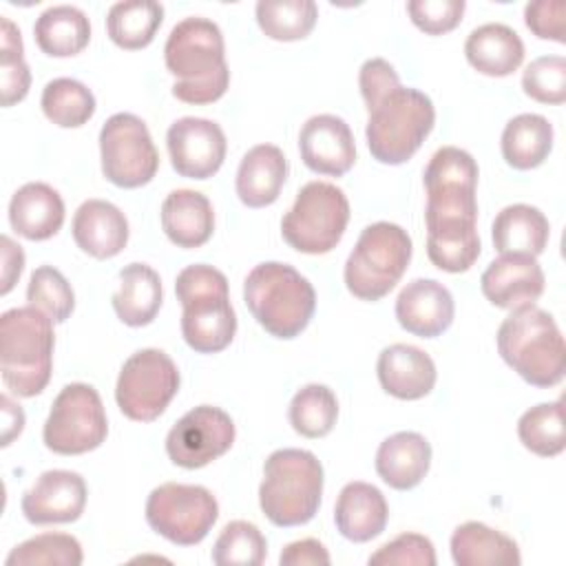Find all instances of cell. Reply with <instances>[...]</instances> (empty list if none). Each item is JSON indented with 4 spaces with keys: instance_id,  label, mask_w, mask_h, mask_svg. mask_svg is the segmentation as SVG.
<instances>
[{
    "instance_id": "10",
    "label": "cell",
    "mask_w": 566,
    "mask_h": 566,
    "mask_svg": "<svg viewBox=\"0 0 566 566\" xmlns=\"http://www.w3.org/2000/svg\"><path fill=\"white\" fill-rule=\"evenodd\" d=\"M349 223V199L329 181L305 184L292 208L281 219V234L290 248L303 254L332 252Z\"/></svg>"
},
{
    "instance_id": "34",
    "label": "cell",
    "mask_w": 566,
    "mask_h": 566,
    "mask_svg": "<svg viewBox=\"0 0 566 566\" xmlns=\"http://www.w3.org/2000/svg\"><path fill=\"white\" fill-rule=\"evenodd\" d=\"M164 22V7L155 0L115 2L106 13V33L113 44L126 51H137L155 40Z\"/></svg>"
},
{
    "instance_id": "41",
    "label": "cell",
    "mask_w": 566,
    "mask_h": 566,
    "mask_svg": "<svg viewBox=\"0 0 566 566\" xmlns=\"http://www.w3.org/2000/svg\"><path fill=\"white\" fill-rule=\"evenodd\" d=\"M20 29L2 15L0 20V91L2 106L22 102L31 86V71L24 62Z\"/></svg>"
},
{
    "instance_id": "26",
    "label": "cell",
    "mask_w": 566,
    "mask_h": 566,
    "mask_svg": "<svg viewBox=\"0 0 566 566\" xmlns=\"http://www.w3.org/2000/svg\"><path fill=\"white\" fill-rule=\"evenodd\" d=\"M161 230L177 248H201L214 232V210L210 199L190 188H177L161 203Z\"/></svg>"
},
{
    "instance_id": "14",
    "label": "cell",
    "mask_w": 566,
    "mask_h": 566,
    "mask_svg": "<svg viewBox=\"0 0 566 566\" xmlns=\"http://www.w3.org/2000/svg\"><path fill=\"white\" fill-rule=\"evenodd\" d=\"M102 175L117 188H139L153 181L159 153L146 122L133 113L111 115L99 130Z\"/></svg>"
},
{
    "instance_id": "29",
    "label": "cell",
    "mask_w": 566,
    "mask_h": 566,
    "mask_svg": "<svg viewBox=\"0 0 566 566\" xmlns=\"http://www.w3.org/2000/svg\"><path fill=\"white\" fill-rule=\"evenodd\" d=\"M551 226L546 214L528 203L502 208L491 226V239L500 254L539 256L546 250Z\"/></svg>"
},
{
    "instance_id": "2",
    "label": "cell",
    "mask_w": 566,
    "mask_h": 566,
    "mask_svg": "<svg viewBox=\"0 0 566 566\" xmlns=\"http://www.w3.org/2000/svg\"><path fill=\"white\" fill-rule=\"evenodd\" d=\"M164 62L177 77L172 95L186 104H212L226 95L230 69L217 22L190 15L177 22L164 44Z\"/></svg>"
},
{
    "instance_id": "25",
    "label": "cell",
    "mask_w": 566,
    "mask_h": 566,
    "mask_svg": "<svg viewBox=\"0 0 566 566\" xmlns=\"http://www.w3.org/2000/svg\"><path fill=\"white\" fill-rule=\"evenodd\" d=\"M287 159L283 150L274 144H256L252 146L237 170L234 188L243 206L248 208H265L272 206L287 179Z\"/></svg>"
},
{
    "instance_id": "40",
    "label": "cell",
    "mask_w": 566,
    "mask_h": 566,
    "mask_svg": "<svg viewBox=\"0 0 566 566\" xmlns=\"http://www.w3.org/2000/svg\"><path fill=\"white\" fill-rule=\"evenodd\" d=\"M265 535L245 520L228 522L212 546V562L217 566H259L265 562Z\"/></svg>"
},
{
    "instance_id": "44",
    "label": "cell",
    "mask_w": 566,
    "mask_h": 566,
    "mask_svg": "<svg viewBox=\"0 0 566 566\" xmlns=\"http://www.w3.org/2000/svg\"><path fill=\"white\" fill-rule=\"evenodd\" d=\"M369 566H436V548L420 533H400L369 555Z\"/></svg>"
},
{
    "instance_id": "33",
    "label": "cell",
    "mask_w": 566,
    "mask_h": 566,
    "mask_svg": "<svg viewBox=\"0 0 566 566\" xmlns=\"http://www.w3.org/2000/svg\"><path fill=\"white\" fill-rule=\"evenodd\" d=\"M33 35L42 53L51 57H71L88 46L91 22L82 9L73 4H55L38 15Z\"/></svg>"
},
{
    "instance_id": "16",
    "label": "cell",
    "mask_w": 566,
    "mask_h": 566,
    "mask_svg": "<svg viewBox=\"0 0 566 566\" xmlns=\"http://www.w3.org/2000/svg\"><path fill=\"white\" fill-rule=\"evenodd\" d=\"M166 146L175 172L199 181L219 172L228 150L226 133L206 117H179L172 122L166 133Z\"/></svg>"
},
{
    "instance_id": "8",
    "label": "cell",
    "mask_w": 566,
    "mask_h": 566,
    "mask_svg": "<svg viewBox=\"0 0 566 566\" xmlns=\"http://www.w3.org/2000/svg\"><path fill=\"white\" fill-rule=\"evenodd\" d=\"M367 148L387 166L409 161L436 124V108L429 95L411 86H396L367 106Z\"/></svg>"
},
{
    "instance_id": "30",
    "label": "cell",
    "mask_w": 566,
    "mask_h": 566,
    "mask_svg": "<svg viewBox=\"0 0 566 566\" xmlns=\"http://www.w3.org/2000/svg\"><path fill=\"white\" fill-rule=\"evenodd\" d=\"M119 285L111 298L117 318L128 327L150 325L161 307V279L146 263H128L119 270Z\"/></svg>"
},
{
    "instance_id": "23",
    "label": "cell",
    "mask_w": 566,
    "mask_h": 566,
    "mask_svg": "<svg viewBox=\"0 0 566 566\" xmlns=\"http://www.w3.org/2000/svg\"><path fill=\"white\" fill-rule=\"evenodd\" d=\"M389 520V506L382 491L369 482H347L334 506L338 533L356 544L378 537Z\"/></svg>"
},
{
    "instance_id": "12",
    "label": "cell",
    "mask_w": 566,
    "mask_h": 566,
    "mask_svg": "<svg viewBox=\"0 0 566 566\" xmlns=\"http://www.w3.org/2000/svg\"><path fill=\"white\" fill-rule=\"evenodd\" d=\"M175 360L155 347L130 354L117 376L115 400L119 411L135 422L157 420L179 391Z\"/></svg>"
},
{
    "instance_id": "1",
    "label": "cell",
    "mask_w": 566,
    "mask_h": 566,
    "mask_svg": "<svg viewBox=\"0 0 566 566\" xmlns=\"http://www.w3.org/2000/svg\"><path fill=\"white\" fill-rule=\"evenodd\" d=\"M478 164L458 146L438 148L422 175L427 190V256L449 274L467 272L480 256Z\"/></svg>"
},
{
    "instance_id": "36",
    "label": "cell",
    "mask_w": 566,
    "mask_h": 566,
    "mask_svg": "<svg viewBox=\"0 0 566 566\" xmlns=\"http://www.w3.org/2000/svg\"><path fill=\"white\" fill-rule=\"evenodd\" d=\"M40 106L44 117L55 126L80 128L95 113V95L80 80L55 77L42 88Z\"/></svg>"
},
{
    "instance_id": "13",
    "label": "cell",
    "mask_w": 566,
    "mask_h": 566,
    "mask_svg": "<svg viewBox=\"0 0 566 566\" xmlns=\"http://www.w3.org/2000/svg\"><path fill=\"white\" fill-rule=\"evenodd\" d=\"M144 513L157 535L177 546H195L214 526L219 504L201 484L166 482L150 491Z\"/></svg>"
},
{
    "instance_id": "43",
    "label": "cell",
    "mask_w": 566,
    "mask_h": 566,
    "mask_svg": "<svg viewBox=\"0 0 566 566\" xmlns=\"http://www.w3.org/2000/svg\"><path fill=\"white\" fill-rule=\"evenodd\" d=\"M524 93L539 104L566 102V60L562 55L535 57L522 73Z\"/></svg>"
},
{
    "instance_id": "9",
    "label": "cell",
    "mask_w": 566,
    "mask_h": 566,
    "mask_svg": "<svg viewBox=\"0 0 566 566\" xmlns=\"http://www.w3.org/2000/svg\"><path fill=\"white\" fill-rule=\"evenodd\" d=\"M411 252L405 228L389 221L369 223L345 261V287L360 301H380L407 272Z\"/></svg>"
},
{
    "instance_id": "27",
    "label": "cell",
    "mask_w": 566,
    "mask_h": 566,
    "mask_svg": "<svg viewBox=\"0 0 566 566\" xmlns=\"http://www.w3.org/2000/svg\"><path fill=\"white\" fill-rule=\"evenodd\" d=\"M431 467V444L418 431H398L385 438L376 451V473L396 489L409 491L418 486Z\"/></svg>"
},
{
    "instance_id": "5",
    "label": "cell",
    "mask_w": 566,
    "mask_h": 566,
    "mask_svg": "<svg viewBox=\"0 0 566 566\" xmlns=\"http://www.w3.org/2000/svg\"><path fill=\"white\" fill-rule=\"evenodd\" d=\"M243 301L254 321L281 340L298 336L316 310L314 285L296 268L279 261L259 263L248 272Z\"/></svg>"
},
{
    "instance_id": "18",
    "label": "cell",
    "mask_w": 566,
    "mask_h": 566,
    "mask_svg": "<svg viewBox=\"0 0 566 566\" xmlns=\"http://www.w3.org/2000/svg\"><path fill=\"white\" fill-rule=\"evenodd\" d=\"M303 164L327 177H343L356 161V144L349 124L329 113L310 117L298 133Z\"/></svg>"
},
{
    "instance_id": "31",
    "label": "cell",
    "mask_w": 566,
    "mask_h": 566,
    "mask_svg": "<svg viewBox=\"0 0 566 566\" xmlns=\"http://www.w3.org/2000/svg\"><path fill=\"white\" fill-rule=\"evenodd\" d=\"M449 548H451V559L458 566H520L522 564L517 542L482 522H464L455 526Z\"/></svg>"
},
{
    "instance_id": "15",
    "label": "cell",
    "mask_w": 566,
    "mask_h": 566,
    "mask_svg": "<svg viewBox=\"0 0 566 566\" xmlns=\"http://www.w3.org/2000/svg\"><path fill=\"white\" fill-rule=\"evenodd\" d=\"M232 418L212 405L186 411L166 436V453L181 469H201L221 458L234 442Z\"/></svg>"
},
{
    "instance_id": "7",
    "label": "cell",
    "mask_w": 566,
    "mask_h": 566,
    "mask_svg": "<svg viewBox=\"0 0 566 566\" xmlns=\"http://www.w3.org/2000/svg\"><path fill=\"white\" fill-rule=\"evenodd\" d=\"M323 464L307 449H276L263 464L259 506L281 528L307 524L321 506Z\"/></svg>"
},
{
    "instance_id": "6",
    "label": "cell",
    "mask_w": 566,
    "mask_h": 566,
    "mask_svg": "<svg viewBox=\"0 0 566 566\" xmlns=\"http://www.w3.org/2000/svg\"><path fill=\"white\" fill-rule=\"evenodd\" d=\"M175 294L184 307L181 336L186 345L197 354L223 352L237 334L226 274L206 263L188 265L177 274Z\"/></svg>"
},
{
    "instance_id": "32",
    "label": "cell",
    "mask_w": 566,
    "mask_h": 566,
    "mask_svg": "<svg viewBox=\"0 0 566 566\" xmlns=\"http://www.w3.org/2000/svg\"><path fill=\"white\" fill-rule=\"evenodd\" d=\"M553 124L544 115H515L502 130V157L515 170H533L548 159L553 150Z\"/></svg>"
},
{
    "instance_id": "22",
    "label": "cell",
    "mask_w": 566,
    "mask_h": 566,
    "mask_svg": "<svg viewBox=\"0 0 566 566\" xmlns=\"http://www.w3.org/2000/svg\"><path fill=\"white\" fill-rule=\"evenodd\" d=\"M73 239L93 259H113L128 243L126 214L106 199H86L73 214Z\"/></svg>"
},
{
    "instance_id": "3",
    "label": "cell",
    "mask_w": 566,
    "mask_h": 566,
    "mask_svg": "<svg viewBox=\"0 0 566 566\" xmlns=\"http://www.w3.org/2000/svg\"><path fill=\"white\" fill-rule=\"evenodd\" d=\"M502 360L533 387H555L564 380L566 347L555 318L537 307L511 310L495 334Z\"/></svg>"
},
{
    "instance_id": "39",
    "label": "cell",
    "mask_w": 566,
    "mask_h": 566,
    "mask_svg": "<svg viewBox=\"0 0 566 566\" xmlns=\"http://www.w3.org/2000/svg\"><path fill=\"white\" fill-rule=\"evenodd\" d=\"M82 544L69 533H42L24 539L7 555V566H80Z\"/></svg>"
},
{
    "instance_id": "46",
    "label": "cell",
    "mask_w": 566,
    "mask_h": 566,
    "mask_svg": "<svg viewBox=\"0 0 566 566\" xmlns=\"http://www.w3.org/2000/svg\"><path fill=\"white\" fill-rule=\"evenodd\" d=\"M524 22L539 40L566 42V2L535 0L524 7Z\"/></svg>"
},
{
    "instance_id": "48",
    "label": "cell",
    "mask_w": 566,
    "mask_h": 566,
    "mask_svg": "<svg viewBox=\"0 0 566 566\" xmlns=\"http://www.w3.org/2000/svg\"><path fill=\"white\" fill-rule=\"evenodd\" d=\"M329 562L332 559L327 548L314 537L296 539L287 544L279 555L281 566H327Z\"/></svg>"
},
{
    "instance_id": "20",
    "label": "cell",
    "mask_w": 566,
    "mask_h": 566,
    "mask_svg": "<svg viewBox=\"0 0 566 566\" xmlns=\"http://www.w3.org/2000/svg\"><path fill=\"white\" fill-rule=\"evenodd\" d=\"M453 316V296L436 279H413L396 298L398 325L420 338H436L444 334L451 327Z\"/></svg>"
},
{
    "instance_id": "11",
    "label": "cell",
    "mask_w": 566,
    "mask_h": 566,
    "mask_svg": "<svg viewBox=\"0 0 566 566\" xmlns=\"http://www.w3.org/2000/svg\"><path fill=\"white\" fill-rule=\"evenodd\" d=\"M108 436L102 398L93 385L69 382L55 396L42 440L57 455H82L97 449Z\"/></svg>"
},
{
    "instance_id": "4",
    "label": "cell",
    "mask_w": 566,
    "mask_h": 566,
    "mask_svg": "<svg viewBox=\"0 0 566 566\" xmlns=\"http://www.w3.org/2000/svg\"><path fill=\"white\" fill-rule=\"evenodd\" d=\"M53 321L40 310L11 307L0 316V376L18 398L44 391L53 371Z\"/></svg>"
},
{
    "instance_id": "21",
    "label": "cell",
    "mask_w": 566,
    "mask_h": 566,
    "mask_svg": "<svg viewBox=\"0 0 566 566\" xmlns=\"http://www.w3.org/2000/svg\"><path fill=\"white\" fill-rule=\"evenodd\" d=\"M380 387L398 400H420L431 394L438 371L433 358L416 345L394 343L378 354Z\"/></svg>"
},
{
    "instance_id": "47",
    "label": "cell",
    "mask_w": 566,
    "mask_h": 566,
    "mask_svg": "<svg viewBox=\"0 0 566 566\" xmlns=\"http://www.w3.org/2000/svg\"><path fill=\"white\" fill-rule=\"evenodd\" d=\"M358 86H360L365 106H369L376 99H380L382 95H387L391 88L400 86V77L387 60L369 57L363 62V66L358 71Z\"/></svg>"
},
{
    "instance_id": "24",
    "label": "cell",
    "mask_w": 566,
    "mask_h": 566,
    "mask_svg": "<svg viewBox=\"0 0 566 566\" xmlns=\"http://www.w3.org/2000/svg\"><path fill=\"white\" fill-rule=\"evenodd\" d=\"M11 228L29 241H46L64 223V201L60 192L44 181L20 186L9 201Z\"/></svg>"
},
{
    "instance_id": "50",
    "label": "cell",
    "mask_w": 566,
    "mask_h": 566,
    "mask_svg": "<svg viewBox=\"0 0 566 566\" xmlns=\"http://www.w3.org/2000/svg\"><path fill=\"white\" fill-rule=\"evenodd\" d=\"M0 407H2V440H0V444L9 447L24 429V411L7 394L0 396Z\"/></svg>"
},
{
    "instance_id": "37",
    "label": "cell",
    "mask_w": 566,
    "mask_h": 566,
    "mask_svg": "<svg viewBox=\"0 0 566 566\" xmlns=\"http://www.w3.org/2000/svg\"><path fill=\"white\" fill-rule=\"evenodd\" d=\"M287 418L298 436L325 438L338 418L336 394L327 385L310 382L292 396Z\"/></svg>"
},
{
    "instance_id": "17",
    "label": "cell",
    "mask_w": 566,
    "mask_h": 566,
    "mask_svg": "<svg viewBox=\"0 0 566 566\" xmlns=\"http://www.w3.org/2000/svg\"><path fill=\"white\" fill-rule=\"evenodd\" d=\"M88 497L86 482L80 473L51 469L40 473L31 489L24 491L20 509L27 522L35 526L69 524L80 520Z\"/></svg>"
},
{
    "instance_id": "42",
    "label": "cell",
    "mask_w": 566,
    "mask_h": 566,
    "mask_svg": "<svg viewBox=\"0 0 566 566\" xmlns=\"http://www.w3.org/2000/svg\"><path fill=\"white\" fill-rule=\"evenodd\" d=\"M31 307L46 314L53 323H64L75 310V294L66 276L53 265H40L31 272L27 285Z\"/></svg>"
},
{
    "instance_id": "38",
    "label": "cell",
    "mask_w": 566,
    "mask_h": 566,
    "mask_svg": "<svg viewBox=\"0 0 566 566\" xmlns=\"http://www.w3.org/2000/svg\"><path fill=\"white\" fill-rule=\"evenodd\" d=\"M520 442L535 455L555 458L566 447L564 429V402H539L526 409L517 420Z\"/></svg>"
},
{
    "instance_id": "49",
    "label": "cell",
    "mask_w": 566,
    "mask_h": 566,
    "mask_svg": "<svg viewBox=\"0 0 566 566\" xmlns=\"http://www.w3.org/2000/svg\"><path fill=\"white\" fill-rule=\"evenodd\" d=\"M0 245H2V285H0V294L7 296L13 285L18 283L22 270H24V252L22 248L7 234H2L0 239Z\"/></svg>"
},
{
    "instance_id": "19",
    "label": "cell",
    "mask_w": 566,
    "mask_h": 566,
    "mask_svg": "<svg viewBox=\"0 0 566 566\" xmlns=\"http://www.w3.org/2000/svg\"><path fill=\"white\" fill-rule=\"evenodd\" d=\"M544 285L546 276L542 265L535 256L526 254H500L480 276L484 298L502 310L535 305L544 294Z\"/></svg>"
},
{
    "instance_id": "35",
    "label": "cell",
    "mask_w": 566,
    "mask_h": 566,
    "mask_svg": "<svg viewBox=\"0 0 566 566\" xmlns=\"http://www.w3.org/2000/svg\"><path fill=\"white\" fill-rule=\"evenodd\" d=\"M259 29L276 42H296L312 33L318 18L314 0H259L254 7Z\"/></svg>"
},
{
    "instance_id": "45",
    "label": "cell",
    "mask_w": 566,
    "mask_h": 566,
    "mask_svg": "<svg viewBox=\"0 0 566 566\" xmlns=\"http://www.w3.org/2000/svg\"><path fill=\"white\" fill-rule=\"evenodd\" d=\"M464 0H409L407 13L411 22L427 35H442L453 31L464 15Z\"/></svg>"
},
{
    "instance_id": "28",
    "label": "cell",
    "mask_w": 566,
    "mask_h": 566,
    "mask_svg": "<svg viewBox=\"0 0 566 566\" xmlns=\"http://www.w3.org/2000/svg\"><path fill=\"white\" fill-rule=\"evenodd\" d=\"M464 57L482 75L506 77L522 66L524 42L509 24L486 22L467 35Z\"/></svg>"
}]
</instances>
